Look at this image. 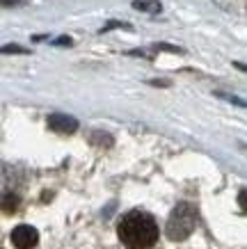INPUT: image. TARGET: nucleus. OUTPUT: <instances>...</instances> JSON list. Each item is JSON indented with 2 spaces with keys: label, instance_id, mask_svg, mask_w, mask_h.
Masks as SVG:
<instances>
[{
  "label": "nucleus",
  "instance_id": "obj_1",
  "mask_svg": "<svg viewBox=\"0 0 247 249\" xmlns=\"http://www.w3.org/2000/svg\"><path fill=\"white\" fill-rule=\"evenodd\" d=\"M117 235L121 245H126L128 249H149L158 242L160 229L153 215L144 211H131L119 219Z\"/></svg>",
  "mask_w": 247,
  "mask_h": 249
},
{
  "label": "nucleus",
  "instance_id": "obj_2",
  "mask_svg": "<svg viewBox=\"0 0 247 249\" xmlns=\"http://www.w3.org/2000/svg\"><path fill=\"white\" fill-rule=\"evenodd\" d=\"M197 208L192 204H188V201H181L176 204L172 213H170V219H167V229H165V233L167 238L174 242H181L190 238L192 231L197 229Z\"/></svg>",
  "mask_w": 247,
  "mask_h": 249
},
{
  "label": "nucleus",
  "instance_id": "obj_3",
  "mask_svg": "<svg viewBox=\"0 0 247 249\" xmlns=\"http://www.w3.org/2000/svg\"><path fill=\"white\" fill-rule=\"evenodd\" d=\"M9 240L16 249H32L39 242V231L35 227H28V224H19V227H14Z\"/></svg>",
  "mask_w": 247,
  "mask_h": 249
},
{
  "label": "nucleus",
  "instance_id": "obj_4",
  "mask_svg": "<svg viewBox=\"0 0 247 249\" xmlns=\"http://www.w3.org/2000/svg\"><path fill=\"white\" fill-rule=\"evenodd\" d=\"M48 128L55 130V133H62V135H71L78 130V119L76 117H69V114H62V112H53L48 114Z\"/></svg>",
  "mask_w": 247,
  "mask_h": 249
},
{
  "label": "nucleus",
  "instance_id": "obj_5",
  "mask_svg": "<svg viewBox=\"0 0 247 249\" xmlns=\"http://www.w3.org/2000/svg\"><path fill=\"white\" fill-rule=\"evenodd\" d=\"M133 7L140 9V12H147V14H160V0H133Z\"/></svg>",
  "mask_w": 247,
  "mask_h": 249
},
{
  "label": "nucleus",
  "instance_id": "obj_6",
  "mask_svg": "<svg viewBox=\"0 0 247 249\" xmlns=\"http://www.w3.org/2000/svg\"><path fill=\"white\" fill-rule=\"evenodd\" d=\"M16 208H19V196L16 195H5V199H2V211L5 213H16Z\"/></svg>",
  "mask_w": 247,
  "mask_h": 249
},
{
  "label": "nucleus",
  "instance_id": "obj_7",
  "mask_svg": "<svg viewBox=\"0 0 247 249\" xmlns=\"http://www.w3.org/2000/svg\"><path fill=\"white\" fill-rule=\"evenodd\" d=\"M92 142L101 144V146H113V137L108 135V133H94V135H92Z\"/></svg>",
  "mask_w": 247,
  "mask_h": 249
},
{
  "label": "nucleus",
  "instance_id": "obj_8",
  "mask_svg": "<svg viewBox=\"0 0 247 249\" xmlns=\"http://www.w3.org/2000/svg\"><path fill=\"white\" fill-rule=\"evenodd\" d=\"M217 98H225V101H229V103H233V106H240V107H247V101H240L238 96H231V94H225V91H215Z\"/></svg>",
  "mask_w": 247,
  "mask_h": 249
},
{
  "label": "nucleus",
  "instance_id": "obj_9",
  "mask_svg": "<svg viewBox=\"0 0 247 249\" xmlns=\"http://www.w3.org/2000/svg\"><path fill=\"white\" fill-rule=\"evenodd\" d=\"M238 204L240 208L247 213V190H240V195H238Z\"/></svg>",
  "mask_w": 247,
  "mask_h": 249
},
{
  "label": "nucleus",
  "instance_id": "obj_10",
  "mask_svg": "<svg viewBox=\"0 0 247 249\" xmlns=\"http://www.w3.org/2000/svg\"><path fill=\"white\" fill-rule=\"evenodd\" d=\"M2 53H25V48H21V46H2Z\"/></svg>",
  "mask_w": 247,
  "mask_h": 249
},
{
  "label": "nucleus",
  "instance_id": "obj_11",
  "mask_svg": "<svg viewBox=\"0 0 247 249\" xmlns=\"http://www.w3.org/2000/svg\"><path fill=\"white\" fill-rule=\"evenodd\" d=\"M113 28H126V30H128L131 25H126V23H119V21H113V23H108V25H105L103 32H105V30H113Z\"/></svg>",
  "mask_w": 247,
  "mask_h": 249
},
{
  "label": "nucleus",
  "instance_id": "obj_12",
  "mask_svg": "<svg viewBox=\"0 0 247 249\" xmlns=\"http://www.w3.org/2000/svg\"><path fill=\"white\" fill-rule=\"evenodd\" d=\"M156 48H160V51H170V53H181V48H176V46H167V44H156Z\"/></svg>",
  "mask_w": 247,
  "mask_h": 249
},
{
  "label": "nucleus",
  "instance_id": "obj_13",
  "mask_svg": "<svg viewBox=\"0 0 247 249\" xmlns=\"http://www.w3.org/2000/svg\"><path fill=\"white\" fill-rule=\"evenodd\" d=\"M55 44H57V46H71V37H60Z\"/></svg>",
  "mask_w": 247,
  "mask_h": 249
},
{
  "label": "nucleus",
  "instance_id": "obj_14",
  "mask_svg": "<svg viewBox=\"0 0 247 249\" xmlns=\"http://www.w3.org/2000/svg\"><path fill=\"white\" fill-rule=\"evenodd\" d=\"M19 2H23V0H2L5 7H9V5H19Z\"/></svg>",
  "mask_w": 247,
  "mask_h": 249
},
{
  "label": "nucleus",
  "instance_id": "obj_15",
  "mask_svg": "<svg viewBox=\"0 0 247 249\" xmlns=\"http://www.w3.org/2000/svg\"><path fill=\"white\" fill-rule=\"evenodd\" d=\"M236 69H240V71H247V64H240V62H236Z\"/></svg>",
  "mask_w": 247,
  "mask_h": 249
}]
</instances>
